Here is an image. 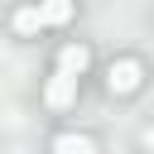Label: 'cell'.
<instances>
[{"mask_svg":"<svg viewBox=\"0 0 154 154\" xmlns=\"http://www.w3.org/2000/svg\"><path fill=\"white\" fill-rule=\"evenodd\" d=\"M38 14H43V24H67L72 19V0H38Z\"/></svg>","mask_w":154,"mask_h":154,"instance_id":"cell-6","label":"cell"},{"mask_svg":"<svg viewBox=\"0 0 154 154\" xmlns=\"http://www.w3.org/2000/svg\"><path fill=\"white\" fill-rule=\"evenodd\" d=\"M140 144H144V149L154 154V125H144V135H140Z\"/></svg>","mask_w":154,"mask_h":154,"instance_id":"cell-7","label":"cell"},{"mask_svg":"<svg viewBox=\"0 0 154 154\" xmlns=\"http://www.w3.org/2000/svg\"><path fill=\"white\" fill-rule=\"evenodd\" d=\"M144 87V67L135 63V58H116L111 67H106V91L111 96H135Z\"/></svg>","mask_w":154,"mask_h":154,"instance_id":"cell-1","label":"cell"},{"mask_svg":"<svg viewBox=\"0 0 154 154\" xmlns=\"http://www.w3.org/2000/svg\"><path fill=\"white\" fill-rule=\"evenodd\" d=\"M43 101H48L53 111H67V106L77 101V77H67V72H53V77H48V87H43Z\"/></svg>","mask_w":154,"mask_h":154,"instance_id":"cell-2","label":"cell"},{"mask_svg":"<svg viewBox=\"0 0 154 154\" xmlns=\"http://www.w3.org/2000/svg\"><path fill=\"white\" fill-rule=\"evenodd\" d=\"M10 29H14L19 38H34V34L43 29V14H38V5H19V10L10 14Z\"/></svg>","mask_w":154,"mask_h":154,"instance_id":"cell-4","label":"cell"},{"mask_svg":"<svg viewBox=\"0 0 154 154\" xmlns=\"http://www.w3.org/2000/svg\"><path fill=\"white\" fill-rule=\"evenodd\" d=\"M87 67H91V48H87V43H63V53H58V72L82 77Z\"/></svg>","mask_w":154,"mask_h":154,"instance_id":"cell-3","label":"cell"},{"mask_svg":"<svg viewBox=\"0 0 154 154\" xmlns=\"http://www.w3.org/2000/svg\"><path fill=\"white\" fill-rule=\"evenodd\" d=\"M53 154H96V144H91V135L63 130V135H53Z\"/></svg>","mask_w":154,"mask_h":154,"instance_id":"cell-5","label":"cell"}]
</instances>
